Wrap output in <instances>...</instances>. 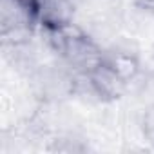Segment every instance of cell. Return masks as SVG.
<instances>
[{"label":"cell","mask_w":154,"mask_h":154,"mask_svg":"<svg viewBox=\"0 0 154 154\" xmlns=\"http://www.w3.org/2000/svg\"><path fill=\"white\" fill-rule=\"evenodd\" d=\"M74 24L72 0H40L38 27L42 31H53Z\"/></svg>","instance_id":"3957f363"},{"label":"cell","mask_w":154,"mask_h":154,"mask_svg":"<svg viewBox=\"0 0 154 154\" xmlns=\"http://www.w3.org/2000/svg\"><path fill=\"white\" fill-rule=\"evenodd\" d=\"M84 78H85L89 93L105 103L118 102L125 94L127 85H129L105 60L98 63L94 69H91L89 72H85Z\"/></svg>","instance_id":"7a4b0ae2"},{"label":"cell","mask_w":154,"mask_h":154,"mask_svg":"<svg viewBox=\"0 0 154 154\" xmlns=\"http://www.w3.org/2000/svg\"><path fill=\"white\" fill-rule=\"evenodd\" d=\"M44 33L49 47L80 74L89 72L105 60V53L102 51V47L76 24Z\"/></svg>","instance_id":"6da1fadb"},{"label":"cell","mask_w":154,"mask_h":154,"mask_svg":"<svg viewBox=\"0 0 154 154\" xmlns=\"http://www.w3.org/2000/svg\"><path fill=\"white\" fill-rule=\"evenodd\" d=\"M143 91L149 93V96L152 98V105H154V72H150V74L147 76V80H145V84H143Z\"/></svg>","instance_id":"8992f818"},{"label":"cell","mask_w":154,"mask_h":154,"mask_svg":"<svg viewBox=\"0 0 154 154\" xmlns=\"http://www.w3.org/2000/svg\"><path fill=\"white\" fill-rule=\"evenodd\" d=\"M105 62L122 76L127 84L136 80L140 76V72H141L140 58L134 53H129V51H114L111 54H105Z\"/></svg>","instance_id":"277c9868"},{"label":"cell","mask_w":154,"mask_h":154,"mask_svg":"<svg viewBox=\"0 0 154 154\" xmlns=\"http://www.w3.org/2000/svg\"><path fill=\"white\" fill-rule=\"evenodd\" d=\"M134 6L147 15H154V0H134Z\"/></svg>","instance_id":"5b68a950"}]
</instances>
